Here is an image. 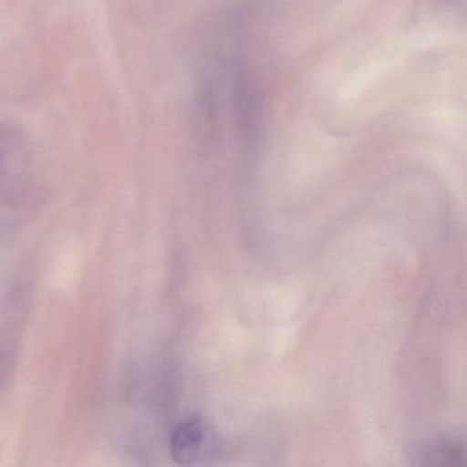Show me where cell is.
I'll use <instances>...</instances> for the list:
<instances>
[{"mask_svg":"<svg viewBox=\"0 0 467 467\" xmlns=\"http://www.w3.org/2000/svg\"><path fill=\"white\" fill-rule=\"evenodd\" d=\"M42 196L31 152L20 136L0 125V245L36 214Z\"/></svg>","mask_w":467,"mask_h":467,"instance_id":"cell-1","label":"cell"},{"mask_svg":"<svg viewBox=\"0 0 467 467\" xmlns=\"http://www.w3.org/2000/svg\"><path fill=\"white\" fill-rule=\"evenodd\" d=\"M214 86L207 73L199 80L195 95V130L201 138V143L207 146L214 136L217 128V102H215Z\"/></svg>","mask_w":467,"mask_h":467,"instance_id":"cell-2","label":"cell"},{"mask_svg":"<svg viewBox=\"0 0 467 467\" xmlns=\"http://www.w3.org/2000/svg\"><path fill=\"white\" fill-rule=\"evenodd\" d=\"M203 439L204 431L199 420H184L171 433V458L180 464L191 463L198 458Z\"/></svg>","mask_w":467,"mask_h":467,"instance_id":"cell-3","label":"cell"},{"mask_svg":"<svg viewBox=\"0 0 467 467\" xmlns=\"http://www.w3.org/2000/svg\"><path fill=\"white\" fill-rule=\"evenodd\" d=\"M425 464L431 466H462L466 463V442L458 437L439 440L425 453Z\"/></svg>","mask_w":467,"mask_h":467,"instance_id":"cell-4","label":"cell"},{"mask_svg":"<svg viewBox=\"0 0 467 467\" xmlns=\"http://www.w3.org/2000/svg\"><path fill=\"white\" fill-rule=\"evenodd\" d=\"M18 347L16 336L0 327V390L9 384L17 366Z\"/></svg>","mask_w":467,"mask_h":467,"instance_id":"cell-5","label":"cell"}]
</instances>
